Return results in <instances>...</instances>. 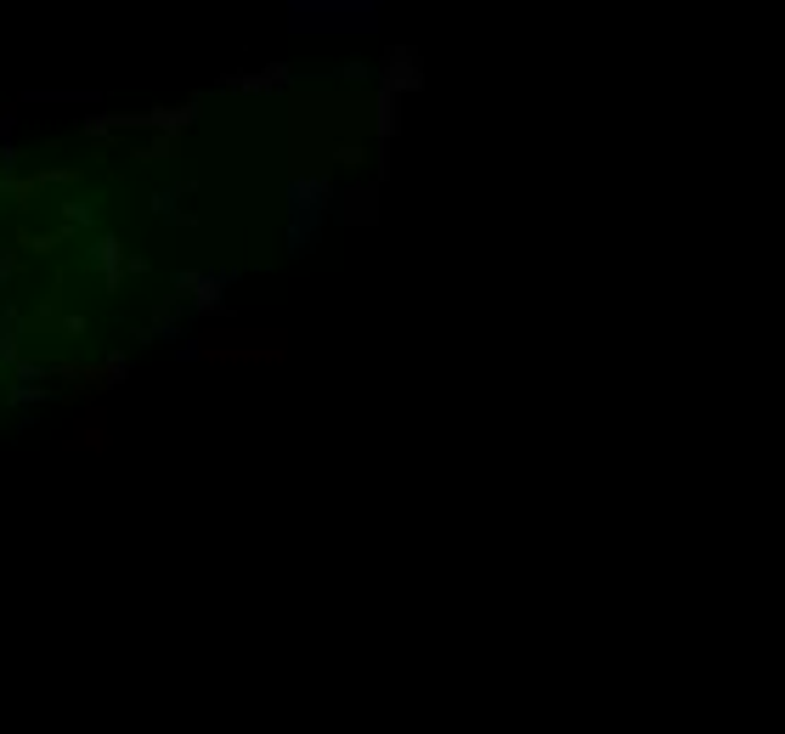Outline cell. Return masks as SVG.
<instances>
[{
    "instance_id": "1",
    "label": "cell",
    "mask_w": 785,
    "mask_h": 734,
    "mask_svg": "<svg viewBox=\"0 0 785 734\" xmlns=\"http://www.w3.org/2000/svg\"><path fill=\"white\" fill-rule=\"evenodd\" d=\"M333 199H339V187H333V175L322 164L317 170H294V181H288V255L294 260H306L317 249Z\"/></svg>"
},
{
    "instance_id": "2",
    "label": "cell",
    "mask_w": 785,
    "mask_h": 734,
    "mask_svg": "<svg viewBox=\"0 0 785 734\" xmlns=\"http://www.w3.org/2000/svg\"><path fill=\"white\" fill-rule=\"evenodd\" d=\"M288 29L294 34H373L379 0H294Z\"/></svg>"
},
{
    "instance_id": "3",
    "label": "cell",
    "mask_w": 785,
    "mask_h": 734,
    "mask_svg": "<svg viewBox=\"0 0 785 734\" xmlns=\"http://www.w3.org/2000/svg\"><path fill=\"white\" fill-rule=\"evenodd\" d=\"M424 85V68H418V52L413 45H396V52L384 57V74H379V91L402 96V91H418Z\"/></svg>"
},
{
    "instance_id": "4",
    "label": "cell",
    "mask_w": 785,
    "mask_h": 734,
    "mask_svg": "<svg viewBox=\"0 0 785 734\" xmlns=\"http://www.w3.org/2000/svg\"><path fill=\"white\" fill-rule=\"evenodd\" d=\"M237 277H243L237 266L204 272V277H199V288H192V311H199V317H215V311H221V317H226V288H232Z\"/></svg>"
},
{
    "instance_id": "5",
    "label": "cell",
    "mask_w": 785,
    "mask_h": 734,
    "mask_svg": "<svg viewBox=\"0 0 785 734\" xmlns=\"http://www.w3.org/2000/svg\"><path fill=\"white\" fill-rule=\"evenodd\" d=\"M283 85H294V68H288V63H272V68H255V74H232V79H221V91H237V96L283 91Z\"/></svg>"
},
{
    "instance_id": "6",
    "label": "cell",
    "mask_w": 785,
    "mask_h": 734,
    "mask_svg": "<svg viewBox=\"0 0 785 734\" xmlns=\"http://www.w3.org/2000/svg\"><path fill=\"white\" fill-rule=\"evenodd\" d=\"M85 255H91V266H96V272H103V288H108V294L125 283V249H119V237H108V232H103Z\"/></svg>"
},
{
    "instance_id": "7",
    "label": "cell",
    "mask_w": 785,
    "mask_h": 734,
    "mask_svg": "<svg viewBox=\"0 0 785 734\" xmlns=\"http://www.w3.org/2000/svg\"><path fill=\"white\" fill-rule=\"evenodd\" d=\"M333 204H339V221H362V226H368V221L379 215V210H373V204H379V192L362 181V187H346Z\"/></svg>"
},
{
    "instance_id": "8",
    "label": "cell",
    "mask_w": 785,
    "mask_h": 734,
    "mask_svg": "<svg viewBox=\"0 0 785 734\" xmlns=\"http://www.w3.org/2000/svg\"><path fill=\"white\" fill-rule=\"evenodd\" d=\"M396 103H402V96H390V91H379V103H373V136H379V153L390 147V136H396Z\"/></svg>"
},
{
    "instance_id": "9",
    "label": "cell",
    "mask_w": 785,
    "mask_h": 734,
    "mask_svg": "<svg viewBox=\"0 0 785 734\" xmlns=\"http://www.w3.org/2000/svg\"><path fill=\"white\" fill-rule=\"evenodd\" d=\"M85 440H91V447H103V418H96V413H91V418L79 424V435L68 440V447H85Z\"/></svg>"
},
{
    "instance_id": "10",
    "label": "cell",
    "mask_w": 785,
    "mask_h": 734,
    "mask_svg": "<svg viewBox=\"0 0 785 734\" xmlns=\"http://www.w3.org/2000/svg\"><path fill=\"white\" fill-rule=\"evenodd\" d=\"M12 125H18V114H12V108H0V141L12 136Z\"/></svg>"
}]
</instances>
